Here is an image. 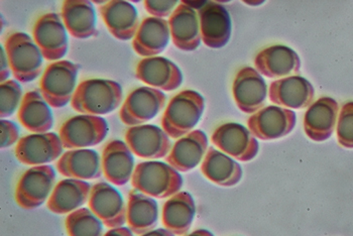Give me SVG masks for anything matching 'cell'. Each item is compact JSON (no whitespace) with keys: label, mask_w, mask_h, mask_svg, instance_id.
Listing matches in <instances>:
<instances>
[{"label":"cell","mask_w":353,"mask_h":236,"mask_svg":"<svg viewBox=\"0 0 353 236\" xmlns=\"http://www.w3.org/2000/svg\"><path fill=\"white\" fill-rule=\"evenodd\" d=\"M269 96L272 104L288 109H303L312 104L315 90L307 79L294 75L271 83Z\"/></svg>","instance_id":"ac0fdd59"},{"label":"cell","mask_w":353,"mask_h":236,"mask_svg":"<svg viewBox=\"0 0 353 236\" xmlns=\"http://www.w3.org/2000/svg\"><path fill=\"white\" fill-rule=\"evenodd\" d=\"M208 148L206 133L201 130H193L176 141L165 161L178 172H190L201 164Z\"/></svg>","instance_id":"44dd1931"},{"label":"cell","mask_w":353,"mask_h":236,"mask_svg":"<svg viewBox=\"0 0 353 236\" xmlns=\"http://www.w3.org/2000/svg\"><path fill=\"white\" fill-rule=\"evenodd\" d=\"M178 2L176 0H145L143 6L152 17L163 19L171 17L178 6Z\"/></svg>","instance_id":"d590c367"},{"label":"cell","mask_w":353,"mask_h":236,"mask_svg":"<svg viewBox=\"0 0 353 236\" xmlns=\"http://www.w3.org/2000/svg\"><path fill=\"white\" fill-rule=\"evenodd\" d=\"M170 38L169 21L159 17H145L132 41V48L145 58L158 57L169 45Z\"/></svg>","instance_id":"d4e9b609"},{"label":"cell","mask_w":353,"mask_h":236,"mask_svg":"<svg viewBox=\"0 0 353 236\" xmlns=\"http://www.w3.org/2000/svg\"><path fill=\"white\" fill-rule=\"evenodd\" d=\"M256 70L268 78H281L299 73V55L291 48L274 45L261 50L254 60Z\"/></svg>","instance_id":"7402d4cb"},{"label":"cell","mask_w":353,"mask_h":236,"mask_svg":"<svg viewBox=\"0 0 353 236\" xmlns=\"http://www.w3.org/2000/svg\"><path fill=\"white\" fill-rule=\"evenodd\" d=\"M158 203L152 197L134 190L128 195L126 223L128 228L137 235L154 230L158 224Z\"/></svg>","instance_id":"f546056e"},{"label":"cell","mask_w":353,"mask_h":236,"mask_svg":"<svg viewBox=\"0 0 353 236\" xmlns=\"http://www.w3.org/2000/svg\"><path fill=\"white\" fill-rule=\"evenodd\" d=\"M67 32L58 13H46L37 19L32 28V39L40 48L43 59L57 62L66 56L69 43Z\"/></svg>","instance_id":"9c48e42d"},{"label":"cell","mask_w":353,"mask_h":236,"mask_svg":"<svg viewBox=\"0 0 353 236\" xmlns=\"http://www.w3.org/2000/svg\"><path fill=\"white\" fill-rule=\"evenodd\" d=\"M1 60H0V81L1 83L6 82L8 80L10 76V61H8V54H6V47L3 45L1 46Z\"/></svg>","instance_id":"74e56055"},{"label":"cell","mask_w":353,"mask_h":236,"mask_svg":"<svg viewBox=\"0 0 353 236\" xmlns=\"http://www.w3.org/2000/svg\"><path fill=\"white\" fill-rule=\"evenodd\" d=\"M56 182L52 166H36L26 170L15 188L17 205L26 210L39 208L50 198Z\"/></svg>","instance_id":"8992f818"},{"label":"cell","mask_w":353,"mask_h":236,"mask_svg":"<svg viewBox=\"0 0 353 236\" xmlns=\"http://www.w3.org/2000/svg\"><path fill=\"white\" fill-rule=\"evenodd\" d=\"M218 150L241 161H250L258 155L259 144L256 137L243 124L228 122L218 126L211 137Z\"/></svg>","instance_id":"30bf717a"},{"label":"cell","mask_w":353,"mask_h":236,"mask_svg":"<svg viewBox=\"0 0 353 236\" xmlns=\"http://www.w3.org/2000/svg\"><path fill=\"white\" fill-rule=\"evenodd\" d=\"M196 205L188 192H179L165 202L162 222L167 230L176 236H186L193 224Z\"/></svg>","instance_id":"f1b7e54d"},{"label":"cell","mask_w":353,"mask_h":236,"mask_svg":"<svg viewBox=\"0 0 353 236\" xmlns=\"http://www.w3.org/2000/svg\"><path fill=\"white\" fill-rule=\"evenodd\" d=\"M88 206L109 229L123 227L126 223V206L123 195L110 184L99 182L92 186Z\"/></svg>","instance_id":"5bb4252c"},{"label":"cell","mask_w":353,"mask_h":236,"mask_svg":"<svg viewBox=\"0 0 353 236\" xmlns=\"http://www.w3.org/2000/svg\"><path fill=\"white\" fill-rule=\"evenodd\" d=\"M336 135L342 148H353V101L342 105L337 120Z\"/></svg>","instance_id":"e575fe53"},{"label":"cell","mask_w":353,"mask_h":236,"mask_svg":"<svg viewBox=\"0 0 353 236\" xmlns=\"http://www.w3.org/2000/svg\"><path fill=\"white\" fill-rule=\"evenodd\" d=\"M17 117L23 128L34 133H47L53 128L54 117L51 106L39 90L25 94Z\"/></svg>","instance_id":"4dcf8cb0"},{"label":"cell","mask_w":353,"mask_h":236,"mask_svg":"<svg viewBox=\"0 0 353 236\" xmlns=\"http://www.w3.org/2000/svg\"><path fill=\"white\" fill-rule=\"evenodd\" d=\"M123 99V87L117 81L89 79L78 85L71 106L82 115L100 117L117 110Z\"/></svg>","instance_id":"6da1fadb"},{"label":"cell","mask_w":353,"mask_h":236,"mask_svg":"<svg viewBox=\"0 0 353 236\" xmlns=\"http://www.w3.org/2000/svg\"><path fill=\"white\" fill-rule=\"evenodd\" d=\"M0 130H1V148H10L15 143L19 141V128L17 124L10 120L1 119L0 121Z\"/></svg>","instance_id":"8d00e7d4"},{"label":"cell","mask_w":353,"mask_h":236,"mask_svg":"<svg viewBox=\"0 0 353 236\" xmlns=\"http://www.w3.org/2000/svg\"><path fill=\"white\" fill-rule=\"evenodd\" d=\"M186 236H214L210 231L206 230V229H198V230L193 231L190 235Z\"/></svg>","instance_id":"60d3db41"},{"label":"cell","mask_w":353,"mask_h":236,"mask_svg":"<svg viewBox=\"0 0 353 236\" xmlns=\"http://www.w3.org/2000/svg\"><path fill=\"white\" fill-rule=\"evenodd\" d=\"M171 38L181 51H195L201 43L199 15L189 4L180 3L169 19Z\"/></svg>","instance_id":"ffe728a7"},{"label":"cell","mask_w":353,"mask_h":236,"mask_svg":"<svg viewBox=\"0 0 353 236\" xmlns=\"http://www.w3.org/2000/svg\"><path fill=\"white\" fill-rule=\"evenodd\" d=\"M141 236H175V235H173L171 231L167 230V229L158 228Z\"/></svg>","instance_id":"ab89813d"},{"label":"cell","mask_w":353,"mask_h":236,"mask_svg":"<svg viewBox=\"0 0 353 236\" xmlns=\"http://www.w3.org/2000/svg\"><path fill=\"white\" fill-rule=\"evenodd\" d=\"M204 109L205 100L201 94L194 90L181 91L165 107L161 120L162 128L172 139H181L194 130Z\"/></svg>","instance_id":"7a4b0ae2"},{"label":"cell","mask_w":353,"mask_h":236,"mask_svg":"<svg viewBox=\"0 0 353 236\" xmlns=\"http://www.w3.org/2000/svg\"><path fill=\"white\" fill-rule=\"evenodd\" d=\"M108 133V124L103 117L82 115L66 120L59 135L64 148L81 150L101 144Z\"/></svg>","instance_id":"52a82bcc"},{"label":"cell","mask_w":353,"mask_h":236,"mask_svg":"<svg viewBox=\"0 0 353 236\" xmlns=\"http://www.w3.org/2000/svg\"><path fill=\"white\" fill-rule=\"evenodd\" d=\"M4 47L17 81L32 82L41 75L43 56L32 37L26 32H12L6 38Z\"/></svg>","instance_id":"277c9868"},{"label":"cell","mask_w":353,"mask_h":236,"mask_svg":"<svg viewBox=\"0 0 353 236\" xmlns=\"http://www.w3.org/2000/svg\"><path fill=\"white\" fill-rule=\"evenodd\" d=\"M101 166L106 180L117 186L130 182L136 169L134 154L128 144L119 139H111L105 144Z\"/></svg>","instance_id":"d6986e66"},{"label":"cell","mask_w":353,"mask_h":236,"mask_svg":"<svg viewBox=\"0 0 353 236\" xmlns=\"http://www.w3.org/2000/svg\"><path fill=\"white\" fill-rule=\"evenodd\" d=\"M167 96L159 89L139 87L128 94L124 100L119 118L128 126H141L154 119L165 107Z\"/></svg>","instance_id":"ba28073f"},{"label":"cell","mask_w":353,"mask_h":236,"mask_svg":"<svg viewBox=\"0 0 353 236\" xmlns=\"http://www.w3.org/2000/svg\"><path fill=\"white\" fill-rule=\"evenodd\" d=\"M56 167L62 176L77 180H95L102 174L99 154L88 148L64 153L57 161Z\"/></svg>","instance_id":"4316f807"},{"label":"cell","mask_w":353,"mask_h":236,"mask_svg":"<svg viewBox=\"0 0 353 236\" xmlns=\"http://www.w3.org/2000/svg\"><path fill=\"white\" fill-rule=\"evenodd\" d=\"M201 172L209 181L222 187H232L243 178L241 166L232 157L212 146L208 148L202 161Z\"/></svg>","instance_id":"1f68e13d"},{"label":"cell","mask_w":353,"mask_h":236,"mask_svg":"<svg viewBox=\"0 0 353 236\" xmlns=\"http://www.w3.org/2000/svg\"><path fill=\"white\" fill-rule=\"evenodd\" d=\"M23 89L15 80H8L0 85V117H12L23 101Z\"/></svg>","instance_id":"836d02e7"},{"label":"cell","mask_w":353,"mask_h":236,"mask_svg":"<svg viewBox=\"0 0 353 236\" xmlns=\"http://www.w3.org/2000/svg\"><path fill=\"white\" fill-rule=\"evenodd\" d=\"M61 17L73 38L83 39L97 36V17L92 2L66 0L63 2Z\"/></svg>","instance_id":"484cf974"},{"label":"cell","mask_w":353,"mask_h":236,"mask_svg":"<svg viewBox=\"0 0 353 236\" xmlns=\"http://www.w3.org/2000/svg\"><path fill=\"white\" fill-rule=\"evenodd\" d=\"M132 184L134 190L145 195L165 199L179 193L183 186V178L169 164L149 161L137 164Z\"/></svg>","instance_id":"3957f363"},{"label":"cell","mask_w":353,"mask_h":236,"mask_svg":"<svg viewBox=\"0 0 353 236\" xmlns=\"http://www.w3.org/2000/svg\"><path fill=\"white\" fill-rule=\"evenodd\" d=\"M90 184L77 179H65L54 186L48 199L47 207L54 214H70L81 208L89 201Z\"/></svg>","instance_id":"83f0119b"},{"label":"cell","mask_w":353,"mask_h":236,"mask_svg":"<svg viewBox=\"0 0 353 236\" xmlns=\"http://www.w3.org/2000/svg\"><path fill=\"white\" fill-rule=\"evenodd\" d=\"M235 104L243 112H258L267 101L268 86L258 70L243 67L237 72L232 85Z\"/></svg>","instance_id":"9a60e30c"},{"label":"cell","mask_w":353,"mask_h":236,"mask_svg":"<svg viewBox=\"0 0 353 236\" xmlns=\"http://www.w3.org/2000/svg\"><path fill=\"white\" fill-rule=\"evenodd\" d=\"M60 135L54 132L32 133L19 139L15 146V157L23 165L45 166L63 155Z\"/></svg>","instance_id":"7c38bea8"},{"label":"cell","mask_w":353,"mask_h":236,"mask_svg":"<svg viewBox=\"0 0 353 236\" xmlns=\"http://www.w3.org/2000/svg\"><path fill=\"white\" fill-rule=\"evenodd\" d=\"M109 32L121 41H130L136 37L139 26L136 6L123 0H113L103 4L99 10Z\"/></svg>","instance_id":"cb8c5ba5"},{"label":"cell","mask_w":353,"mask_h":236,"mask_svg":"<svg viewBox=\"0 0 353 236\" xmlns=\"http://www.w3.org/2000/svg\"><path fill=\"white\" fill-rule=\"evenodd\" d=\"M339 105L331 97H321L307 109L304 130L314 141H327L332 135L339 117Z\"/></svg>","instance_id":"603a6c76"},{"label":"cell","mask_w":353,"mask_h":236,"mask_svg":"<svg viewBox=\"0 0 353 236\" xmlns=\"http://www.w3.org/2000/svg\"><path fill=\"white\" fill-rule=\"evenodd\" d=\"M201 39L204 45L220 49L230 41L232 23L228 10L216 2H206L198 10Z\"/></svg>","instance_id":"2e32d148"},{"label":"cell","mask_w":353,"mask_h":236,"mask_svg":"<svg viewBox=\"0 0 353 236\" xmlns=\"http://www.w3.org/2000/svg\"><path fill=\"white\" fill-rule=\"evenodd\" d=\"M103 236H134V233L128 227H117V228L109 229Z\"/></svg>","instance_id":"f35d334b"},{"label":"cell","mask_w":353,"mask_h":236,"mask_svg":"<svg viewBox=\"0 0 353 236\" xmlns=\"http://www.w3.org/2000/svg\"><path fill=\"white\" fill-rule=\"evenodd\" d=\"M136 77L159 90L174 91L183 83L180 68L165 57H150L139 61Z\"/></svg>","instance_id":"e0dca14e"},{"label":"cell","mask_w":353,"mask_h":236,"mask_svg":"<svg viewBox=\"0 0 353 236\" xmlns=\"http://www.w3.org/2000/svg\"><path fill=\"white\" fill-rule=\"evenodd\" d=\"M125 143L141 159H159L171 152L172 141L163 128L152 124L132 126L125 132Z\"/></svg>","instance_id":"4fadbf2b"},{"label":"cell","mask_w":353,"mask_h":236,"mask_svg":"<svg viewBox=\"0 0 353 236\" xmlns=\"http://www.w3.org/2000/svg\"><path fill=\"white\" fill-rule=\"evenodd\" d=\"M80 66L67 60L57 61L46 68L40 81V91L53 108H63L71 101L77 85Z\"/></svg>","instance_id":"5b68a950"},{"label":"cell","mask_w":353,"mask_h":236,"mask_svg":"<svg viewBox=\"0 0 353 236\" xmlns=\"http://www.w3.org/2000/svg\"><path fill=\"white\" fill-rule=\"evenodd\" d=\"M103 225L88 208L76 210L65 220L68 236H103Z\"/></svg>","instance_id":"d6a6232c"},{"label":"cell","mask_w":353,"mask_h":236,"mask_svg":"<svg viewBox=\"0 0 353 236\" xmlns=\"http://www.w3.org/2000/svg\"><path fill=\"white\" fill-rule=\"evenodd\" d=\"M296 113L284 107H263L248 119V130L259 139L272 141L291 133L296 126Z\"/></svg>","instance_id":"8fae6325"}]
</instances>
